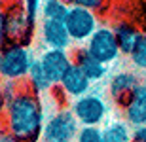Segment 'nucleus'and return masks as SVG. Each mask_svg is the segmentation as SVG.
Segmentation results:
<instances>
[{
    "mask_svg": "<svg viewBox=\"0 0 146 142\" xmlns=\"http://www.w3.org/2000/svg\"><path fill=\"white\" fill-rule=\"evenodd\" d=\"M27 87L33 91V93H36L38 97L44 93H49L51 91V87H55L53 83H51V80L48 78V74H46V70H44L42 63H40V59H36L33 63V68H31V72H29V78H27Z\"/></svg>",
    "mask_w": 146,
    "mask_h": 142,
    "instance_id": "obj_14",
    "label": "nucleus"
},
{
    "mask_svg": "<svg viewBox=\"0 0 146 142\" xmlns=\"http://www.w3.org/2000/svg\"><path fill=\"white\" fill-rule=\"evenodd\" d=\"M80 123L70 108H61L51 114L44 125L42 142H76Z\"/></svg>",
    "mask_w": 146,
    "mask_h": 142,
    "instance_id": "obj_4",
    "label": "nucleus"
},
{
    "mask_svg": "<svg viewBox=\"0 0 146 142\" xmlns=\"http://www.w3.org/2000/svg\"><path fill=\"white\" fill-rule=\"evenodd\" d=\"M38 59H40L44 70H46V74H48V78L51 80L53 85H59L63 76L74 65L72 53L70 51H63V49H44Z\"/></svg>",
    "mask_w": 146,
    "mask_h": 142,
    "instance_id": "obj_8",
    "label": "nucleus"
},
{
    "mask_svg": "<svg viewBox=\"0 0 146 142\" xmlns=\"http://www.w3.org/2000/svg\"><path fill=\"white\" fill-rule=\"evenodd\" d=\"M0 142H21V140L15 138L13 135H10L8 131H2V135H0Z\"/></svg>",
    "mask_w": 146,
    "mask_h": 142,
    "instance_id": "obj_22",
    "label": "nucleus"
},
{
    "mask_svg": "<svg viewBox=\"0 0 146 142\" xmlns=\"http://www.w3.org/2000/svg\"><path fill=\"white\" fill-rule=\"evenodd\" d=\"M70 110L82 127H101L108 118L110 106L103 95L87 93L76 98L70 104Z\"/></svg>",
    "mask_w": 146,
    "mask_h": 142,
    "instance_id": "obj_3",
    "label": "nucleus"
},
{
    "mask_svg": "<svg viewBox=\"0 0 146 142\" xmlns=\"http://www.w3.org/2000/svg\"><path fill=\"white\" fill-rule=\"evenodd\" d=\"M70 6L65 0H44L40 17L42 19H53V21H65Z\"/></svg>",
    "mask_w": 146,
    "mask_h": 142,
    "instance_id": "obj_16",
    "label": "nucleus"
},
{
    "mask_svg": "<svg viewBox=\"0 0 146 142\" xmlns=\"http://www.w3.org/2000/svg\"><path fill=\"white\" fill-rule=\"evenodd\" d=\"M42 4H44V0H23V8H25L29 21L33 23V25L36 23L38 13L42 11Z\"/></svg>",
    "mask_w": 146,
    "mask_h": 142,
    "instance_id": "obj_20",
    "label": "nucleus"
},
{
    "mask_svg": "<svg viewBox=\"0 0 146 142\" xmlns=\"http://www.w3.org/2000/svg\"><path fill=\"white\" fill-rule=\"evenodd\" d=\"M66 4L70 8H86V10H91V11H97V10H103L106 0H65Z\"/></svg>",
    "mask_w": 146,
    "mask_h": 142,
    "instance_id": "obj_19",
    "label": "nucleus"
},
{
    "mask_svg": "<svg viewBox=\"0 0 146 142\" xmlns=\"http://www.w3.org/2000/svg\"><path fill=\"white\" fill-rule=\"evenodd\" d=\"M84 48H86V51L91 55L93 59H97L99 63H103L106 66L110 63H114V61H118V57L121 55L118 38L114 34V28L104 27V25H101L97 28V32L89 38V42Z\"/></svg>",
    "mask_w": 146,
    "mask_h": 142,
    "instance_id": "obj_5",
    "label": "nucleus"
},
{
    "mask_svg": "<svg viewBox=\"0 0 146 142\" xmlns=\"http://www.w3.org/2000/svg\"><path fill=\"white\" fill-rule=\"evenodd\" d=\"M65 27L70 34L72 42L87 44L101 25H99V17L95 11L86 10V8H70L65 17Z\"/></svg>",
    "mask_w": 146,
    "mask_h": 142,
    "instance_id": "obj_6",
    "label": "nucleus"
},
{
    "mask_svg": "<svg viewBox=\"0 0 146 142\" xmlns=\"http://www.w3.org/2000/svg\"><path fill=\"white\" fill-rule=\"evenodd\" d=\"M129 61H131V65L135 66L137 70H144L146 72V34L142 36V40L139 42V46L133 49V53L129 55Z\"/></svg>",
    "mask_w": 146,
    "mask_h": 142,
    "instance_id": "obj_18",
    "label": "nucleus"
},
{
    "mask_svg": "<svg viewBox=\"0 0 146 142\" xmlns=\"http://www.w3.org/2000/svg\"><path fill=\"white\" fill-rule=\"evenodd\" d=\"M34 57L29 46L25 44H10L0 51V74L6 82H27L29 72L33 68Z\"/></svg>",
    "mask_w": 146,
    "mask_h": 142,
    "instance_id": "obj_2",
    "label": "nucleus"
},
{
    "mask_svg": "<svg viewBox=\"0 0 146 142\" xmlns=\"http://www.w3.org/2000/svg\"><path fill=\"white\" fill-rule=\"evenodd\" d=\"M76 142H106L103 127H80Z\"/></svg>",
    "mask_w": 146,
    "mask_h": 142,
    "instance_id": "obj_17",
    "label": "nucleus"
},
{
    "mask_svg": "<svg viewBox=\"0 0 146 142\" xmlns=\"http://www.w3.org/2000/svg\"><path fill=\"white\" fill-rule=\"evenodd\" d=\"M133 142H146V125L133 129Z\"/></svg>",
    "mask_w": 146,
    "mask_h": 142,
    "instance_id": "obj_21",
    "label": "nucleus"
},
{
    "mask_svg": "<svg viewBox=\"0 0 146 142\" xmlns=\"http://www.w3.org/2000/svg\"><path fill=\"white\" fill-rule=\"evenodd\" d=\"M112 28H114V34H116V38H118L119 49H121L123 55L133 53V49L139 46V42H141L142 36H144V32H142L137 25H133L131 21H118Z\"/></svg>",
    "mask_w": 146,
    "mask_h": 142,
    "instance_id": "obj_13",
    "label": "nucleus"
},
{
    "mask_svg": "<svg viewBox=\"0 0 146 142\" xmlns=\"http://www.w3.org/2000/svg\"><path fill=\"white\" fill-rule=\"evenodd\" d=\"M40 40L48 49H63L68 51L72 46L70 34L65 27V21H53V19H42L40 21Z\"/></svg>",
    "mask_w": 146,
    "mask_h": 142,
    "instance_id": "obj_9",
    "label": "nucleus"
},
{
    "mask_svg": "<svg viewBox=\"0 0 146 142\" xmlns=\"http://www.w3.org/2000/svg\"><path fill=\"white\" fill-rule=\"evenodd\" d=\"M141 83L139 76L131 70H119L116 74H112L108 80V97L119 110L123 108L129 97L133 95V91L137 89V85Z\"/></svg>",
    "mask_w": 146,
    "mask_h": 142,
    "instance_id": "obj_7",
    "label": "nucleus"
},
{
    "mask_svg": "<svg viewBox=\"0 0 146 142\" xmlns=\"http://www.w3.org/2000/svg\"><path fill=\"white\" fill-rule=\"evenodd\" d=\"M121 116L133 129L146 125V82H141L137 85L127 104L121 108Z\"/></svg>",
    "mask_w": 146,
    "mask_h": 142,
    "instance_id": "obj_10",
    "label": "nucleus"
},
{
    "mask_svg": "<svg viewBox=\"0 0 146 142\" xmlns=\"http://www.w3.org/2000/svg\"><path fill=\"white\" fill-rule=\"evenodd\" d=\"M4 108V131L19 138L21 142H38L46 125L44 104L31 89H21Z\"/></svg>",
    "mask_w": 146,
    "mask_h": 142,
    "instance_id": "obj_1",
    "label": "nucleus"
},
{
    "mask_svg": "<svg viewBox=\"0 0 146 142\" xmlns=\"http://www.w3.org/2000/svg\"><path fill=\"white\" fill-rule=\"evenodd\" d=\"M91 85H93L91 80L82 72L80 66L72 65L70 68H68V72L63 76V80H61V83L57 87H61V91L65 93V97L76 100V98H80V97L89 93V91H91Z\"/></svg>",
    "mask_w": 146,
    "mask_h": 142,
    "instance_id": "obj_11",
    "label": "nucleus"
},
{
    "mask_svg": "<svg viewBox=\"0 0 146 142\" xmlns=\"http://www.w3.org/2000/svg\"><path fill=\"white\" fill-rule=\"evenodd\" d=\"M72 59H74V65L80 66L82 72L91 80V83L103 82L104 76L108 74V66L99 63L97 59H93L91 55L86 51V48H76L72 51Z\"/></svg>",
    "mask_w": 146,
    "mask_h": 142,
    "instance_id": "obj_12",
    "label": "nucleus"
},
{
    "mask_svg": "<svg viewBox=\"0 0 146 142\" xmlns=\"http://www.w3.org/2000/svg\"><path fill=\"white\" fill-rule=\"evenodd\" d=\"M106 142H133V127L125 120H110L103 127Z\"/></svg>",
    "mask_w": 146,
    "mask_h": 142,
    "instance_id": "obj_15",
    "label": "nucleus"
}]
</instances>
